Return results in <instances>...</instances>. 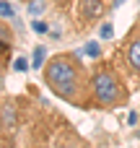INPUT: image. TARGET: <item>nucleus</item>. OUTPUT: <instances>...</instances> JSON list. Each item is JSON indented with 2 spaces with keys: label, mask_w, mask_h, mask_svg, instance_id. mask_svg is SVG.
I'll use <instances>...</instances> for the list:
<instances>
[{
  "label": "nucleus",
  "mask_w": 140,
  "mask_h": 148,
  "mask_svg": "<svg viewBox=\"0 0 140 148\" xmlns=\"http://www.w3.org/2000/svg\"><path fill=\"white\" fill-rule=\"evenodd\" d=\"M44 83L62 101L88 109L91 104V73L81 62V52H60L44 62Z\"/></svg>",
  "instance_id": "obj_1"
},
{
  "label": "nucleus",
  "mask_w": 140,
  "mask_h": 148,
  "mask_svg": "<svg viewBox=\"0 0 140 148\" xmlns=\"http://www.w3.org/2000/svg\"><path fill=\"white\" fill-rule=\"evenodd\" d=\"M130 99V88L112 62H99L91 70V104L101 109L125 107Z\"/></svg>",
  "instance_id": "obj_2"
},
{
  "label": "nucleus",
  "mask_w": 140,
  "mask_h": 148,
  "mask_svg": "<svg viewBox=\"0 0 140 148\" xmlns=\"http://www.w3.org/2000/svg\"><path fill=\"white\" fill-rule=\"evenodd\" d=\"M18 130H21V99L16 96L0 99V143L5 148H13Z\"/></svg>",
  "instance_id": "obj_3"
},
{
  "label": "nucleus",
  "mask_w": 140,
  "mask_h": 148,
  "mask_svg": "<svg viewBox=\"0 0 140 148\" xmlns=\"http://www.w3.org/2000/svg\"><path fill=\"white\" fill-rule=\"evenodd\" d=\"M107 10V0H81L78 3V21L81 26H91L94 21H99Z\"/></svg>",
  "instance_id": "obj_4"
},
{
  "label": "nucleus",
  "mask_w": 140,
  "mask_h": 148,
  "mask_svg": "<svg viewBox=\"0 0 140 148\" xmlns=\"http://www.w3.org/2000/svg\"><path fill=\"white\" fill-rule=\"evenodd\" d=\"M125 60H127V68L140 78V34H138V29H135V31L130 34V39H127Z\"/></svg>",
  "instance_id": "obj_5"
},
{
  "label": "nucleus",
  "mask_w": 140,
  "mask_h": 148,
  "mask_svg": "<svg viewBox=\"0 0 140 148\" xmlns=\"http://www.w3.org/2000/svg\"><path fill=\"white\" fill-rule=\"evenodd\" d=\"M16 44V36L10 31V26L5 23V18H0V62H5L10 57V49Z\"/></svg>",
  "instance_id": "obj_6"
},
{
  "label": "nucleus",
  "mask_w": 140,
  "mask_h": 148,
  "mask_svg": "<svg viewBox=\"0 0 140 148\" xmlns=\"http://www.w3.org/2000/svg\"><path fill=\"white\" fill-rule=\"evenodd\" d=\"M44 60H47V49L39 44V47H34V55H31V68H36V70H42V65H44Z\"/></svg>",
  "instance_id": "obj_7"
},
{
  "label": "nucleus",
  "mask_w": 140,
  "mask_h": 148,
  "mask_svg": "<svg viewBox=\"0 0 140 148\" xmlns=\"http://www.w3.org/2000/svg\"><path fill=\"white\" fill-rule=\"evenodd\" d=\"M83 55H86V57H91V60H99V57H101V44H99V42H86Z\"/></svg>",
  "instance_id": "obj_8"
},
{
  "label": "nucleus",
  "mask_w": 140,
  "mask_h": 148,
  "mask_svg": "<svg viewBox=\"0 0 140 148\" xmlns=\"http://www.w3.org/2000/svg\"><path fill=\"white\" fill-rule=\"evenodd\" d=\"M47 10V3L44 0H29V13L31 16H42Z\"/></svg>",
  "instance_id": "obj_9"
},
{
  "label": "nucleus",
  "mask_w": 140,
  "mask_h": 148,
  "mask_svg": "<svg viewBox=\"0 0 140 148\" xmlns=\"http://www.w3.org/2000/svg\"><path fill=\"white\" fill-rule=\"evenodd\" d=\"M13 16H16L13 5H10L8 0H0V18H5V21H8V18H13Z\"/></svg>",
  "instance_id": "obj_10"
},
{
  "label": "nucleus",
  "mask_w": 140,
  "mask_h": 148,
  "mask_svg": "<svg viewBox=\"0 0 140 148\" xmlns=\"http://www.w3.org/2000/svg\"><path fill=\"white\" fill-rule=\"evenodd\" d=\"M112 34H114V26H112V21H104V23L99 26V36H101V39H112Z\"/></svg>",
  "instance_id": "obj_11"
},
{
  "label": "nucleus",
  "mask_w": 140,
  "mask_h": 148,
  "mask_svg": "<svg viewBox=\"0 0 140 148\" xmlns=\"http://www.w3.org/2000/svg\"><path fill=\"white\" fill-rule=\"evenodd\" d=\"M13 68H16L18 73H26V70L31 68V62H29V60H26V57L21 55V57H16V60H13Z\"/></svg>",
  "instance_id": "obj_12"
},
{
  "label": "nucleus",
  "mask_w": 140,
  "mask_h": 148,
  "mask_svg": "<svg viewBox=\"0 0 140 148\" xmlns=\"http://www.w3.org/2000/svg\"><path fill=\"white\" fill-rule=\"evenodd\" d=\"M31 29H34L36 34H47V31H49V26H47L44 21H31Z\"/></svg>",
  "instance_id": "obj_13"
},
{
  "label": "nucleus",
  "mask_w": 140,
  "mask_h": 148,
  "mask_svg": "<svg viewBox=\"0 0 140 148\" xmlns=\"http://www.w3.org/2000/svg\"><path fill=\"white\" fill-rule=\"evenodd\" d=\"M5 91V73H3V62H0V96Z\"/></svg>",
  "instance_id": "obj_14"
},
{
  "label": "nucleus",
  "mask_w": 140,
  "mask_h": 148,
  "mask_svg": "<svg viewBox=\"0 0 140 148\" xmlns=\"http://www.w3.org/2000/svg\"><path fill=\"white\" fill-rule=\"evenodd\" d=\"M127 122H130V125H138V112H130V117H127Z\"/></svg>",
  "instance_id": "obj_15"
},
{
  "label": "nucleus",
  "mask_w": 140,
  "mask_h": 148,
  "mask_svg": "<svg viewBox=\"0 0 140 148\" xmlns=\"http://www.w3.org/2000/svg\"><path fill=\"white\" fill-rule=\"evenodd\" d=\"M55 3H57V5H60V8H65V5H68V3H70V0H55Z\"/></svg>",
  "instance_id": "obj_16"
},
{
  "label": "nucleus",
  "mask_w": 140,
  "mask_h": 148,
  "mask_svg": "<svg viewBox=\"0 0 140 148\" xmlns=\"http://www.w3.org/2000/svg\"><path fill=\"white\" fill-rule=\"evenodd\" d=\"M29 148H49V146H42V143H34V146H29Z\"/></svg>",
  "instance_id": "obj_17"
},
{
  "label": "nucleus",
  "mask_w": 140,
  "mask_h": 148,
  "mask_svg": "<svg viewBox=\"0 0 140 148\" xmlns=\"http://www.w3.org/2000/svg\"><path fill=\"white\" fill-rule=\"evenodd\" d=\"M114 5H122V0H114Z\"/></svg>",
  "instance_id": "obj_18"
}]
</instances>
